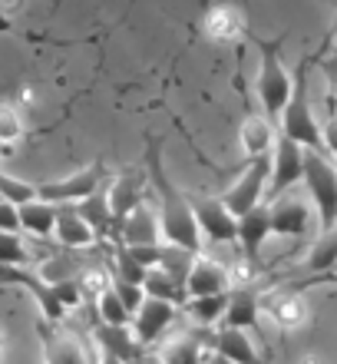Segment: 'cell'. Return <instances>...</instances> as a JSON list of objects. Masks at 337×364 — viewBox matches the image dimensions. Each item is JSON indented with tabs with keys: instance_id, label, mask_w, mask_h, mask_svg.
I'll return each instance as SVG.
<instances>
[{
	"instance_id": "obj_1",
	"label": "cell",
	"mask_w": 337,
	"mask_h": 364,
	"mask_svg": "<svg viewBox=\"0 0 337 364\" xmlns=\"http://www.w3.org/2000/svg\"><path fill=\"white\" fill-rule=\"evenodd\" d=\"M145 182L155 189V199H159V235L165 239V245H179V249L199 255L202 252V235L195 229L189 192H182L169 179L159 139H149V146H145Z\"/></svg>"
},
{
	"instance_id": "obj_2",
	"label": "cell",
	"mask_w": 337,
	"mask_h": 364,
	"mask_svg": "<svg viewBox=\"0 0 337 364\" xmlns=\"http://www.w3.org/2000/svg\"><path fill=\"white\" fill-rule=\"evenodd\" d=\"M258 43V80H255V96H258L265 119L278 123L281 109L288 103L294 77L288 73L284 60H281V43L278 40H255Z\"/></svg>"
},
{
	"instance_id": "obj_3",
	"label": "cell",
	"mask_w": 337,
	"mask_h": 364,
	"mask_svg": "<svg viewBox=\"0 0 337 364\" xmlns=\"http://www.w3.org/2000/svg\"><path fill=\"white\" fill-rule=\"evenodd\" d=\"M278 136L298 143L301 149H311V153H324V139H321V123L314 109H311V96H308V73L298 70L294 77V87H291V96L284 109L278 116ZM328 156V153H324Z\"/></svg>"
},
{
	"instance_id": "obj_4",
	"label": "cell",
	"mask_w": 337,
	"mask_h": 364,
	"mask_svg": "<svg viewBox=\"0 0 337 364\" xmlns=\"http://www.w3.org/2000/svg\"><path fill=\"white\" fill-rule=\"evenodd\" d=\"M301 182L308 186L318 229L321 232L334 229L337 225V166L331 163V156L304 149V176H301Z\"/></svg>"
},
{
	"instance_id": "obj_5",
	"label": "cell",
	"mask_w": 337,
	"mask_h": 364,
	"mask_svg": "<svg viewBox=\"0 0 337 364\" xmlns=\"http://www.w3.org/2000/svg\"><path fill=\"white\" fill-rule=\"evenodd\" d=\"M103 176H106V166H103V163H89V166H83V169H77V173H70V176L40 182V186H37V199L40 202H50V205H77V202L89 199L93 192H99Z\"/></svg>"
},
{
	"instance_id": "obj_6",
	"label": "cell",
	"mask_w": 337,
	"mask_h": 364,
	"mask_svg": "<svg viewBox=\"0 0 337 364\" xmlns=\"http://www.w3.org/2000/svg\"><path fill=\"white\" fill-rule=\"evenodd\" d=\"M268 173H271V156L268 159H251V163L245 166V173H241L238 179L231 182L228 189L219 196L222 205L235 215V219H241L245 212H251L255 205H261V196H265V189H268Z\"/></svg>"
},
{
	"instance_id": "obj_7",
	"label": "cell",
	"mask_w": 337,
	"mask_h": 364,
	"mask_svg": "<svg viewBox=\"0 0 337 364\" xmlns=\"http://www.w3.org/2000/svg\"><path fill=\"white\" fill-rule=\"evenodd\" d=\"M189 205H192L195 229H199L202 239L215 242V245L235 242V225H238V219L225 209L219 196H189Z\"/></svg>"
},
{
	"instance_id": "obj_8",
	"label": "cell",
	"mask_w": 337,
	"mask_h": 364,
	"mask_svg": "<svg viewBox=\"0 0 337 364\" xmlns=\"http://www.w3.org/2000/svg\"><path fill=\"white\" fill-rule=\"evenodd\" d=\"M304 176V149L291 143L284 136H275V149H271V173H268V196L281 199L288 189H294Z\"/></svg>"
},
{
	"instance_id": "obj_9",
	"label": "cell",
	"mask_w": 337,
	"mask_h": 364,
	"mask_svg": "<svg viewBox=\"0 0 337 364\" xmlns=\"http://www.w3.org/2000/svg\"><path fill=\"white\" fill-rule=\"evenodd\" d=\"M0 282L27 288L30 298L37 301L40 315H43V321H47V325H60V321L67 318V308L57 301V295H53L50 282H47V278H40L37 272H30L27 265H23V269H0Z\"/></svg>"
},
{
	"instance_id": "obj_10",
	"label": "cell",
	"mask_w": 337,
	"mask_h": 364,
	"mask_svg": "<svg viewBox=\"0 0 337 364\" xmlns=\"http://www.w3.org/2000/svg\"><path fill=\"white\" fill-rule=\"evenodd\" d=\"M175 308L179 305H169V301H159V298H145L139 311L133 315V338L136 345H155L159 338L169 331V325L175 321Z\"/></svg>"
},
{
	"instance_id": "obj_11",
	"label": "cell",
	"mask_w": 337,
	"mask_h": 364,
	"mask_svg": "<svg viewBox=\"0 0 337 364\" xmlns=\"http://www.w3.org/2000/svg\"><path fill=\"white\" fill-rule=\"evenodd\" d=\"M268 219H271V235L301 239V235H308L311 222H314V209H311L308 202L281 196V199H275L268 205Z\"/></svg>"
},
{
	"instance_id": "obj_12",
	"label": "cell",
	"mask_w": 337,
	"mask_h": 364,
	"mask_svg": "<svg viewBox=\"0 0 337 364\" xmlns=\"http://www.w3.org/2000/svg\"><path fill=\"white\" fill-rule=\"evenodd\" d=\"M271 239V219H268V205L261 202V205H255L251 212H245L238 219V225H235V242L241 245V255H245V262H255L261 259V249H265V242Z\"/></svg>"
},
{
	"instance_id": "obj_13",
	"label": "cell",
	"mask_w": 337,
	"mask_h": 364,
	"mask_svg": "<svg viewBox=\"0 0 337 364\" xmlns=\"http://www.w3.org/2000/svg\"><path fill=\"white\" fill-rule=\"evenodd\" d=\"M225 328L231 331H258L261 328V298L251 285L231 288L228 291V308L222 315Z\"/></svg>"
},
{
	"instance_id": "obj_14",
	"label": "cell",
	"mask_w": 337,
	"mask_h": 364,
	"mask_svg": "<svg viewBox=\"0 0 337 364\" xmlns=\"http://www.w3.org/2000/svg\"><path fill=\"white\" fill-rule=\"evenodd\" d=\"M228 272L219 265V262L205 259V255H195L192 269L185 275V301L189 298H205V295H225L228 291Z\"/></svg>"
},
{
	"instance_id": "obj_15",
	"label": "cell",
	"mask_w": 337,
	"mask_h": 364,
	"mask_svg": "<svg viewBox=\"0 0 337 364\" xmlns=\"http://www.w3.org/2000/svg\"><path fill=\"white\" fill-rule=\"evenodd\" d=\"M143 189H145V173H136V169H126L113 179L106 192V202H109V212H113V225L129 215L133 209L143 205Z\"/></svg>"
},
{
	"instance_id": "obj_16",
	"label": "cell",
	"mask_w": 337,
	"mask_h": 364,
	"mask_svg": "<svg viewBox=\"0 0 337 364\" xmlns=\"http://www.w3.org/2000/svg\"><path fill=\"white\" fill-rule=\"evenodd\" d=\"M202 30L205 37L215 40V43H235V40L245 37V14L228 0H219V4L205 10Z\"/></svg>"
},
{
	"instance_id": "obj_17",
	"label": "cell",
	"mask_w": 337,
	"mask_h": 364,
	"mask_svg": "<svg viewBox=\"0 0 337 364\" xmlns=\"http://www.w3.org/2000/svg\"><path fill=\"white\" fill-rule=\"evenodd\" d=\"M40 331H43V358L47 364H93V358L83 351L73 335L67 331H60L57 325H47V321H40Z\"/></svg>"
},
{
	"instance_id": "obj_18",
	"label": "cell",
	"mask_w": 337,
	"mask_h": 364,
	"mask_svg": "<svg viewBox=\"0 0 337 364\" xmlns=\"http://www.w3.org/2000/svg\"><path fill=\"white\" fill-rule=\"evenodd\" d=\"M238 146L241 153L251 159H268L271 149H275V123L265 119V113H248L245 123L238 126Z\"/></svg>"
},
{
	"instance_id": "obj_19",
	"label": "cell",
	"mask_w": 337,
	"mask_h": 364,
	"mask_svg": "<svg viewBox=\"0 0 337 364\" xmlns=\"http://www.w3.org/2000/svg\"><path fill=\"white\" fill-rule=\"evenodd\" d=\"M212 355L219 358V364H265L258 348L251 345L248 331H231V328L212 335Z\"/></svg>"
},
{
	"instance_id": "obj_20",
	"label": "cell",
	"mask_w": 337,
	"mask_h": 364,
	"mask_svg": "<svg viewBox=\"0 0 337 364\" xmlns=\"http://www.w3.org/2000/svg\"><path fill=\"white\" fill-rule=\"evenodd\" d=\"M53 239H57L63 249H73V252L99 245L96 232H93L87 222L79 219L73 205H57V225H53Z\"/></svg>"
},
{
	"instance_id": "obj_21",
	"label": "cell",
	"mask_w": 337,
	"mask_h": 364,
	"mask_svg": "<svg viewBox=\"0 0 337 364\" xmlns=\"http://www.w3.org/2000/svg\"><path fill=\"white\" fill-rule=\"evenodd\" d=\"M116 242H119V245H155V242H159L155 215L145 209V205L133 209L116 225Z\"/></svg>"
},
{
	"instance_id": "obj_22",
	"label": "cell",
	"mask_w": 337,
	"mask_h": 364,
	"mask_svg": "<svg viewBox=\"0 0 337 364\" xmlns=\"http://www.w3.org/2000/svg\"><path fill=\"white\" fill-rule=\"evenodd\" d=\"M96 345H99V351H109V355L119 358L123 364H136L139 358L145 355V348L136 345V338H133V331H129V325H126V328L96 325Z\"/></svg>"
},
{
	"instance_id": "obj_23",
	"label": "cell",
	"mask_w": 337,
	"mask_h": 364,
	"mask_svg": "<svg viewBox=\"0 0 337 364\" xmlns=\"http://www.w3.org/2000/svg\"><path fill=\"white\" fill-rule=\"evenodd\" d=\"M77 209V215L83 222H87L89 229L96 232V239H109V235H116V225H113V212H109V202H106V192H93L89 199L77 202L73 205Z\"/></svg>"
},
{
	"instance_id": "obj_24",
	"label": "cell",
	"mask_w": 337,
	"mask_h": 364,
	"mask_svg": "<svg viewBox=\"0 0 337 364\" xmlns=\"http://www.w3.org/2000/svg\"><path fill=\"white\" fill-rule=\"evenodd\" d=\"M17 219H20V229L30 232V235H37V239H50L53 235V225H57V205H50V202H23L17 205Z\"/></svg>"
},
{
	"instance_id": "obj_25",
	"label": "cell",
	"mask_w": 337,
	"mask_h": 364,
	"mask_svg": "<svg viewBox=\"0 0 337 364\" xmlns=\"http://www.w3.org/2000/svg\"><path fill=\"white\" fill-rule=\"evenodd\" d=\"M205 348H212V341L205 338V331H189V335L175 338L172 345L162 351V364H202Z\"/></svg>"
},
{
	"instance_id": "obj_26",
	"label": "cell",
	"mask_w": 337,
	"mask_h": 364,
	"mask_svg": "<svg viewBox=\"0 0 337 364\" xmlns=\"http://www.w3.org/2000/svg\"><path fill=\"white\" fill-rule=\"evenodd\" d=\"M304 272H308V275H328V272H337V225L328 232H321L318 242L311 245L308 259H304Z\"/></svg>"
},
{
	"instance_id": "obj_27",
	"label": "cell",
	"mask_w": 337,
	"mask_h": 364,
	"mask_svg": "<svg viewBox=\"0 0 337 364\" xmlns=\"http://www.w3.org/2000/svg\"><path fill=\"white\" fill-rule=\"evenodd\" d=\"M143 291L145 298H159V301H169V305H185V285H179L162 269H145Z\"/></svg>"
},
{
	"instance_id": "obj_28",
	"label": "cell",
	"mask_w": 337,
	"mask_h": 364,
	"mask_svg": "<svg viewBox=\"0 0 337 364\" xmlns=\"http://www.w3.org/2000/svg\"><path fill=\"white\" fill-rule=\"evenodd\" d=\"M185 308H189V315H192L199 325L209 328V325H215V321H222L225 308H228V291H225V295L189 298V301H185Z\"/></svg>"
},
{
	"instance_id": "obj_29",
	"label": "cell",
	"mask_w": 337,
	"mask_h": 364,
	"mask_svg": "<svg viewBox=\"0 0 337 364\" xmlns=\"http://www.w3.org/2000/svg\"><path fill=\"white\" fill-rule=\"evenodd\" d=\"M96 315H99V325H116V328H126L133 321V315L123 308V301L116 298L113 288H103L96 295Z\"/></svg>"
},
{
	"instance_id": "obj_30",
	"label": "cell",
	"mask_w": 337,
	"mask_h": 364,
	"mask_svg": "<svg viewBox=\"0 0 337 364\" xmlns=\"http://www.w3.org/2000/svg\"><path fill=\"white\" fill-rule=\"evenodd\" d=\"M27 262L30 249L20 239V232H0V269H23Z\"/></svg>"
},
{
	"instance_id": "obj_31",
	"label": "cell",
	"mask_w": 337,
	"mask_h": 364,
	"mask_svg": "<svg viewBox=\"0 0 337 364\" xmlns=\"http://www.w3.org/2000/svg\"><path fill=\"white\" fill-rule=\"evenodd\" d=\"M192 262H195V252H185V249H179V245H162V259H159L155 269H162L165 275H172L179 285H185V275L192 269Z\"/></svg>"
},
{
	"instance_id": "obj_32",
	"label": "cell",
	"mask_w": 337,
	"mask_h": 364,
	"mask_svg": "<svg viewBox=\"0 0 337 364\" xmlns=\"http://www.w3.org/2000/svg\"><path fill=\"white\" fill-rule=\"evenodd\" d=\"M0 199L10 202V205H23V202H33L37 199V186L27 179H17L0 169Z\"/></svg>"
},
{
	"instance_id": "obj_33",
	"label": "cell",
	"mask_w": 337,
	"mask_h": 364,
	"mask_svg": "<svg viewBox=\"0 0 337 364\" xmlns=\"http://www.w3.org/2000/svg\"><path fill=\"white\" fill-rule=\"evenodd\" d=\"M271 318L278 321L281 328H294L304 321V305H301V298L298 295H281L271 301Z\"/></svg>"
},
{
	"instance_id": "obj_34",
	"label": "cell",
	"mask_w": 337,
	"mask_h": 364,
	"mask_svg": "<svg viewBox=\"0 0 337 364\" xmlns=\"http://www.w3.org/2000/svg\"><path fill=\"white\" fill-rule=\"evenodd\" d=\"M23 133H27V123H23L20 109L10 103H0V143L17 146L23 139Z\"/></svg>"
},
{
	"instance_id": "obj_35",
	"label": "cell",
	"mask_w": 337,
	"mask_h": 364,
	"mask_svg": "<svg viewBox=\"0 0 337 364\" xmlns=\"http://www.w3.org/2000/svg\"><path fill=\"white\" fill-rule=\"evenodd\" d=\"M113 259H116V272L113 278H119V282H129V285H143V278H145V269L139 265V262L129 259V252L116 242V249H113Z\"/></svg>"
},
{
	"instance_id": "obj_36",
	"label": "cell",
	"mask_w": 337,
	"mask_h": 364,
	"mask_svg": "<svg viewBox=\"0 0 337 364\" xmlns=\"http://www.w3.org/2000/svg\"><path fill=\"white\" fill-rule=\"evenodd\" d=\"M109 288L116 291V298L123 301V308L129 311V315H136V311H139V305L145 301L143 285H129V282H119V278H113V282H109Z\"/></svg>"
},
{
	"instance_id": "obj_37",
	"label": "cell",
	"mask_w": 337,
	"mask_h": 364,
	"mask_svg": "<svg viewBox=\"0 0 337 364\" xmlns=\"http://www.w3.org/2000/svg\"><path fill=\"white\" fill-rule=\"evenodd\" d=\"M321 139H324V153H328L331 163L337 166V106H334V100H331L328 119L321 123Z\"/></svg>"
},
{
	"instance_id": "obj_38",
	"label": "cell",
	"mask_w": 337,
	"mask_h": 364,
	"mask_svg": "<svg viewBox=\"0 0 337 364\" xmlns=\"http://www.w3.org/2000/svg\"><path fill=\"white\" fill-rule=\"evenodd\" d=\"M0 232H20L17 205H10V202H0Z\"/></svg>"
},
{
	"instance_id": "obj_39",
	"label": "cell",
	"mask_w": 337,
	"mask_h": 364,
	"mask_svg": "<svg viewBox=\"0 0 337 364\" xmlns=\"http://www.w3.org/2000/svg\"><path fill=\"white\" fill-rule=\"evenodd\" d=\"M20 10V0H0V33L4 30H10V23H13V14Z\"/></svg>"
},
{
	"instance_id": "obj_40",
	"label": "cell",
	"mask_w": 337,
	"mask_h": 364,
	"mask_svg": "<svg viewBox=\"0 0 337 364\" xmlns=\"http://www.w3.org/2000/svg\"><path fill=\"white\" fill-rule=\"evenodd\" d=\"M324 73H328V80H331V96H334V106H337V57L324 63Z\"/></svg>"
},
{
	"instance_id": "obj_41",
	"label": "cell",
	"mask_w": 337,
	"mask_h": 364,
	"mask_svg": "<svg viewBox=\"0 0 337 364\" xmlns=\"http://www.w3.org/2000/svg\"><path fill=\"white\" fill-rule=\"evenodd\" d=\"M13 149H17V146H7V143H0V159H7V156H13Z\"/></svg>"
},
{
	"instance_id": "obj_42",
	"label": "cell",
	"mask_w": 337,
	"mask_h": 364,
	"mask_svg": "<svg viewBox=\"0 0 337 364\" xmlns=\"http://www.w3.org/2000/svg\"><path fill=\"white\" fill-rule=\"evenodd\" d=\"M0 364H4V331H0Z\"/></svg>"
},
{
	"instance_id": "obj_43",
	"label": "cell",
	"mask_w": 337,
	"mask_h": 364,
	"mask_svg": "<svg viewBox=\"0 0 337 364\" xmlns=\"http://www.w3.org/2000/svg\"><path fill=\"white\" fill-rule=\"evenodd\" d=\"M324 278H331V282H334V285H337V272H328V275H324Z\"/></svg>"
},
{
	"instance_id": "obj_44",
	"label": "cell",
	"mask_w": 337,
	"mask_h": 364,
	"mask_svg": "<svg viewBox=\"0 0 337 364\" xmlns=\"http://www.w3.org/2000/svg\"><path fill=\"white\" fill-rule=\"evenodd\" d=\"M0 202H4V199H0Z\"/></svg>"
}]
</instances>
